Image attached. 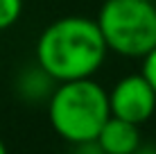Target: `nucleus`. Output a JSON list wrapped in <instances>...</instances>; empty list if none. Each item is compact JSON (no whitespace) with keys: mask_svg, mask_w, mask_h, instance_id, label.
Here are the masks:
<instances>
[{"mask_svg":"<svg viewBox=\"0 0 156 154\" xmlns=\"http://www.w3.org/2000/svg\"><path fill=\"white\" fill-rule=\"evenodd\" d=\"M106 57L109 48L98 20L79 14L52 20L43 27L34 48V61L57 84L95 77Z\"/></svg>","mask_w":156,"mask_h":154,"instance_id":"f257e3e1","label":"nucleus"},{"mask_svg":"<svg viewBox=\"0 0 156 154\" xmlns=\"http://www.w3.org/2000/svg\"><path fill=\"white\" fill-rule=\"evenodd\" d=\"M48 118L55 134L68 145L95 141L111 118L109 91L93 77L61 82L48 100Z\"/></svg>","mask_w":156,"mask_h":154,"instance_id":"f03ea898","label":"nucleus"},{"mask_svg":"<svg viewBox=\"0 0 156 154\" xmlns=\"http://www.w3.org/2000/svg\"><path fill=\"white\" fill-rule=\"evenodd\" d=\"M109 52L127 59H145L156 48V2L104 0L95 16Z\"/></svg>","mask_w":156,"mask_h":154,"instance_id":"7ed1b4c3","label":"nucleus"},{"mask_svg":"<svg viewBox=\"0 0 156 154\" xmlns=\"http://www.w3.org/2000/svg\"><path fill=\"white\" fill-rule=\"evenodd\" d=\"M111 116L140 127L156 111V91L143 73L125 75L109 91Z\"/></svg>","mask_w":156,"mask_h":154,"instance_id":"20e7f679","label":"nucleus"},{"mask_svg":"<svg viewBox=\"0 0 156 154\" xmlns=\"http://www.w3.org/2000/svg\"><path fill=\"white\" fill-rule=\"evenodd\" d=\"M55 88H57V82L36 61L20 68L14 79V93L25 104H48Z\"/></svg>","mask_w":156,"mask_h":154,"instance_id":"39448f33","label":"nucleus"},{"mask_svg":"<svg viewBox=\"0 0 156 154\" xmlns=\"http://www.w3.org/2000/svg\"><path fill=\"white\" fill-rule=\"evenodd\" d=\"M95 141L100 143V147L106 154H133L140 147L143 136H140V127L138 125L111 116Z\"/></svg>","mask_w":156,"mask_h":154,"instance_id":"423d86ee","label":"nucleus"},{"mask_svg":"<svg viewBox=\"0 0 156 154\" xmlns=\"http://www.w3.org/2000/svg\"><path fill=\"white\" fill-rule=\"evenodd\" d=\"M23 16V0H0V32L14 27Z\"/></svg>","mask_w":156,"mask_h":154,"instance_id":"0eeeda50","label":"nucleus"},{"mask_svg":"<svg viewBox=\"0 0 156 154\" xmlns=\"http://www.w3.org/2000/svg\"><path fill=\"white\" fill-rule=\"evenodd\" d=\"M140 73L147 77V82L152 84V88L156 91V48L143 59V70H140Z\"/></svg>","mask_w":156,"mask_h":154,"instance_id":"6e6552de","label":"nucleus"},{"mask_svg":"<svg viewBox=\"0 0 156 154\" xmlns=\"http://www.w3.org/2000/svg\"><path fill=\"white\" fill-rule=\"evenodd\" d=\"M70 154H106V152L100 147L98 141H86V143H77V145H73V152Z\"/></svg>","mask_w":156,"mask_h":154,"instance_id":"1a4fd4ad","label":"nucleus"},{"mask_svg":"<svg viewBox=\"0 0 156 154\" xmlns=\"http://www.w3.org/2000/svg\"><path fill=\"white\" fill-rule=\"evenodd\" d=\"M133 154H156V145H152V143H140V147Z\"/></svg>","mask_w":156,"mask_h":154,"instance_id":"9d476101","label":"nucleus"},{"mask_svg":"<svg viewBox=\"0 0 156 154\" xmlns=\"http://www.w3.org/2000/svg\"><path fill=\"white\" fill-rule=\"evenodd\" d=\"M0 154H9V152H7V145H5L2 138H0Z\"/></svg>","mask_w":156,"mask_h":154,"instance_id":"9b49d317","label":"nucleus"}]
</instances>
